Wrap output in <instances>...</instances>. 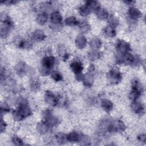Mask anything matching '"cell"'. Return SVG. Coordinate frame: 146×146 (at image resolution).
<instances>
[{"label":"cell","mask_w":146,"mask_h":146,"mask_svg":"<svg viewBox=\"0 0 146 146\" xmlns=\"http://www.w3.org/2000/svg\"><path fill=\"white\" fill-rule=\"evenodd\" d=\"M86 6L90 9V10L96 11L100 7V4L98 1H89L86 2Z\"/></svg>","instance_id":"22"},{"label":"cell","mask_w":146,"mask_h":146,"mask_svg":"<svg viewBox=\"0 0 146 146\" xmlns=\"http://www.w3.org/2000/svg\"><path fill=\"white\" fill-rule=\"evenodd\" d=\"M80 136L78 133L75 132H72L67 136V141L71 143H75V142L79 141Z\"/></svg>","instance_id":"20"},{"label":"cell","mask_w":146,"mask_h":146,"mask_svg":"<svg viewBox=\"0 0 146 146\" xmlns=\"http://www.w3.org/2000/svg\"><path fill=\"white\" fill-rule=\"evenodd\" d=\"M138 140L141 141L145 143V134H141L140 136H138Z\"/></svg>","instance_id":"39"},{"label":"cell","mask_w":146,"mask_h":146,"mask_svg":"<svg viewBox=\"0 0 146 146\" xmlns=\"http://www.w3.org/2000/svg\"><path fill=\"white\" fill-rule=\"evenodd\" d=\"M11 29V28L9 26H8L7 25H6L5 24H3V25H2L1 27V37L2 38H6L8 35Z\"/></svg>","instance_id":"28"},{"label":"cell","mask_w":146,"mask_h":146,"mask_svg":"<svg viewBox=\"0 0 146 146\" xmlns=\"http://www.w3.org/2000/svg\"><path fill=\"white\" fill-rule=\"evenodd\" d=\"M143 87L137 79H135L132 83V90L129 94V98L131 100L135 101L140 96L143 92Z\"/></svg>","instance_id":"2"},{"label":"cell","mask_w":146,"mask_h":146,"mask_svg":"<svg viewBox=\"0 0 146 146\" xmlns=\"http://www.w3.org/2000/svg\"><path fill=\"white\" fill-rule=\"evenodd\" d=\"M71 68L72 71L76 75L82 72L83 67L81 62L79 61H74L71 63Z\"/></svg>","instance_id":"12"},{"label":"cell","mask_w":146,"mask_h":146,"mask_svg":"<svg viewBox=\"0 0 146 146\" xmlns=\"http://www.w3.org/2000/svg\"><path fill=\"white\" fill-rule=\"evenodd\" d=\"M116 49L119 54H124L128 52L131 48L128 42L123 40H118L116 44Z\"/></svg>","instance_id":"8"},{"label":"cell","mask_w":146,"mask_h":146,"mask_svg":"<svg viewBox=\"0 0 146 146\" xmlns=\"http://www.w3.org/2000/svg\"><path fill=\"white\" fill-rule=\"evenodd\" d=\"M33 38L34 40L37 41V42H40L44 39L46 38V35L43 31L42 30H36L35 31L33 34Z\"/></svg>","instance_id":"15"},{"label":"cell","mask_w":146,"mask_h":146,"mask_svg":"<svg viewBox=\"0 0 146 146\" xmlns=\"http://www.w3.org/2000/svg\"><path fill=\"white\" fill-rule=\"evenodd\" d=\"M50 20L52 25H59L62 23V17L58 11H54L50 15Z\"/></svg>","instance_id":"11"},{"label":"cell","mask_w":146,"mask_h":146,"mask_svg":"<svg viewBox=\"0 0 146 146\" xmlns=\"http://www.w3.org/2000/svg\"><path fill=\"white\" fill-rule=\"evenodd\" d=\"M65 23H66V25H67L68 26H76V25H79V22L76 19V18L75 17H70L65 20Z\"/></svg>","instance_id":"29"},{"label":"cell","mask_w":146,"mask_h":146,"mask_svg":"<svg viewBox=\"0 0 146 146\" xmlns=\"http://www.w3.org/2000/svg\"><path fill=\"white\" fill-rule=\"evenodd\" d=\"M124 3H125L126 4H131L135 2V1H124Z\"/></svg>","instance_id":"42"},{"label":"cell","mask_w":146,"mask_h":146,"mask_svg":"<svg viewBox=\"0 0 146 146\" xmlns=\"http://www.w3.org/2000/svg\"><path fill=\"white\" fill-rule=\"evenodd\" d=\"M79 141H80L82 143V144L83 145H88L89 144V143H88V142H90V139L88 137L86 136H80V139Z\"/></svg>","instance_id":"35"},{"label":"cell","mask_w":146,"mask_h":146,"mask_svg":"<svg viewBox=\"0 0 146 146\" xmlns=\"http://www.w3.org/2000/svg\"><path fill=\"white\" fill-rule=\"evenodd\" d=\"M17 45L20 48L28 49L32 46V43L26 39H19Z\"/></svg>","instance_id":"19"},{"label":"cell","mask_w":146,"mask_h":146,"mask_svg":"<svg viewBox=\"0 0 146 146\" xmlns=\"http://www.w3.org/2000/svg\"><path fill=\"white\" fill-rule=\"evenodd\" d=\"M91 73L92 72L89 71V72L84 75L83 77V80L84 82V84L87 87L91 86L93 83V75L91 74Z\"/></svg>","instance_id":"18"},{"label":"cell","mask_w":146,"mask_h":146,"mask_svg":"<svg viewBox=\"0 0 146 146\" xmlns=\"http://www.w3.org/2000/svg\"><path fill=\"white\" fill-rule=\"evenodd\" d=\"M31 113L32 112L28 106L27 102L26 100H22L19 104L18 109L14 111L13 116L14 120L17 121H20L28 117Z\"/></svg>","instance_id":"1"},{"label":"cell","mask_w":146,"mask_h":146,"mask_svg":"<svg viewBox=\"0 0 146 146\" xmlns=\"http://www.w3.org/2000/svg\"><path fill=\"white\" fill-rule=\"evenodd\" d=\"M42 68L41 69L49 73L50 70H51L54 66L55 58L52 56H44L41 62Z\"/></svg>","instance_id":"7"},{"label":"cell","mask_w":146,"mask_h":146,"mask_svg":"<svg viewBox=\"0 0 146 146\" xmlns=\"http://www.w3.org/2000/svg\"><path fill=\"white\" fill-rule=\"evenodd\" d=\"M90 44L91 47L94 50H96L99 49V48H100V47L102 46V42L99 39H98L97 38H95L91 40Z\"/></svg>","instance_id":"21"},{"label":"cell","mask_w":146,"mask_h":146,"mask_svg":"<svg viewBox=\"0 0 146 146\" xmlns=\"http://www.w3.org/2000/svg\"><path fill=\"white\" fill-rule=\"evenodd\" d=\"M79 11L80 14L82 16H83V17H86V16L88 15L90 13L91 10H90V9L86 5V6H81V7L79 8Z\"/></svg>","instance_id":"32"},{"label":"cell","mask_w":146,"mask_h":146,"mask_svg":"<svg viewBox=\"0 0 146 146\" xmlns=\"http://www.w3.org/2000/svg\"><path fill=\"white\" fill-rule=\"evenodd\" d=\"M47 19H48V17H47V13L43 12L38 15V17H36V22H38V24L42 25L46 23Z\"/></svg>","instance_id":"23"},{"label":"cell","mask_w":146,"mask_h":146,"mask_svg":"<svg viewBox=\"0 0 146 146\" xmlns=\"http://www.w3.org/2000/svg\"><path fill=\"white\" fill-rule=\"evenodd\" d=\"M48 128H49V127L44 122L39 123L36 126V129L38 131L42 134L46 133L48 131Z\"/></svg>","instance_id":"26"},{"label":"cell","mask_w":146,"mask_h":146,"mask_svg":"<svg viewBox=\"0 0 146 146\" xmlns=\"http://www.w3.org/2000/svg\"><path fill=\"white\" fill-rule=\"evenodd\" d=\"M2 3H3L4 4H6V5H14L16 3L18 2V1H4V2H1Z\"/></svg>","instance_id":"40"},{"label":"cell","mask_w":146,"mask_h":146,"mask_svg":"<svg viewBox=\"0 0 146 146\" xmlns=\"http://www.w3.org/2000/svg\"><path fill=\"white\" fill-rule=\"evenodd\" d=\"M118 55L119 56L116 58L118 63H123L127 65H132L136 63V58L129 52Z\"/></svg>","instance_id":"3"},{"label":"cell","mask_w":146,"mask_h":146,"mask_svg":"<svg viewBox=\"0 0 146 146\" xmlns=\"http://www.w3.org/2000/svg\"><path fill=\"white\" fill-rule=\"evenodd\" d=\"M131 109L134 112L138 114L143 113L144 112L143 106L141 103L135 101H133V102L131 104Z\"/></svg>","instance_id":"14"},{"label":"cell","mask_w":146,"mask_h":146,"mask_svg":"<svg viewBox=\"0 0 146 146\" xmlns=\"http://www.w3.org/2000/svg\"><path fill=\"white\" fill-rule=\"evenodd\" d=\"M51 77L54 80H55L56 82L60 81L62 79V75H60V74L59 72H58L56 71H54L51 72Z\"/></svg>","instance_id":"34"},{"label":"cell","mask_w":146,"mask_h":146,"mask_svg":"<svg viewBox=\"0 0 146 146\" xmlns=\"http://www.w3.org/2000/svg\"><path fill=\"white\" fill-rule=\"evenodd\" d=\"M101 57V52L96 50H94L88 54V58L91 61L96 60Z\"/></svg>","instance_id":"25"},{"label":"cell","mask_w":146,"mask_h":146,"mask_svg":"<svg viewBox=\"0 0 146 146\" xmlns=\"http://www.w3.org/2000/svg\"><path fill=\"white\" fill-rule=\"evenodd\" d=\"M107 77L109 82L112 84H117L121 79V74L117 68H111L108 73Z\"/></svg>","instance_id":"4"},{"label":"cell","mask_w":146,"mask_h":146,"mask_svg":"<svg viewBox=\"0 0 146 146\" xmlns=\"http://www.w3.org/2000/svg\"><path fill=\"white\" fill-rule=\"evenodd\" d=\"M104 33L107 36L109 37H114L116 34V30L114 29V27L110 25L104 28Z\"/></svg>","instance_id":"24"},{"label":"cell","mask_w":146,"mask_h":146,"mask_svg":"<svg viewBox=\"0 0 146 146\" xmlns=\"http://www.w3.org/2000/svg\"><path fill=\"white\" fill-rule=\"evenodd\" d=\"M86 44L87 39L83 35L79 34L76 36L75 39V44L78 48L82 49L85 47Z\"/></svg>","instance_id":"10"},{"label":"cell","mask_w":146,"mask_h":146,"mask_svg":"<svg viewBox=\"0 0 146 146\" xmlns=\"http://www.w3.org/2000/svg\"><path fill=\"white\" fill-rule=\"evenodd\" d=\"M6 128V124L5 121L3 120V119L1 118V132H3Z\"/></svg>","instance_id":"38"},{"label":"cell","mask_w":146,"mask_h":146,"mask_svg":"<svg viewBox=\"0 0 146 146\" xmlns=\"http://www.w3.org/2000/svg\"><path fill=\"white\" fill-rule=\"evenodd\" d=\"M44 121L49 127L55 126L59 123V119L53 116L49 110H46L43 113Z\"/></svg>","instance_id":"6"},{"label":"cell","mask_w":146,"mask_h":146,"mask_svg":"<svg viewBox=\"0 0 146 146\" xmlns=\"http://www.w3.org/2000/svg\"><path fill=\"white\" fill-rule=\"evenodd\" d=\"M44 97L46 102L49 105L54 106L58 104V99L52 92L49 91H46Z\"/></svg>","instance_id":"9"},{"label":"cell","mask_w":146,"mask_h":146,"mask_svg":"<svg viewBox=\"0 0 146 146\" xmlns=\"http://www.w3.org/2000/svg\"><path fill=\"white\" fill-rule=\"evenodd\" d=\"M31 88L33 90H37L38 88L39 87V82H38L36 80H35L33 81V82L31 83Z\"/></svg>","instance_id":"37"},{"label":"cell","mask_w":146,"mask_h":146,"mask_svg":"<svg viewBox=\"0 0 146 146\" xmlns=\"http://www.w3.org/2000/svg\"><path fill=\"white\" fill-rule=\"evenodd\" d=\"M12 141L15 145H21L23 144L22 140L19 137H18L17 136H13L12 138Z\"/></svg>","instance_id":"36"},{"label":"cell","mask_w":146,"mask_h":146,"mask_svg":"<svg viewBox=\"0 0 146 146\" xmlns=\"http://www.w3.org/2000/svg\"><path fill=\"white\" fill-rule=\"evenodd\" d=\"M108 22H109L110 26H111L113 27L117 26L119 24V21H118L117 18L113 15H111L108 16Z\"/></svg>","instance_id":"31"},{"label":"cell","mask_w":146,"mask_h":146,"mask_svg":"<svg viewBox=\"0 0 146 146\" xmlns=\"http://www.w3.org/2000/svg\"><path fill=\"white\" fill-rule=\"evenodd\" d=\"M9 110H10L9 108L7 107V105L5 104V106H3V105L1 106V112H2L3 111H4L5 112H7Z\"/></svg>","instance_id":"41"},{"label":"cell","mask_w":146,"mask_h":146,"mask_svg":"<svg viewBox=\"0 0 146 146\" xmlns=\"http://www.w3.org/2000/svg\"><path fill=\"white\" fill-rule=\"evenodd\" d=\"M79 28L80 30L83 32H87L90 29V25L86 22H83L81 23H79Z\"/></svg>","instance_id":"33"},{"label":"cell","mask_w":146,"mask_h":146,"mask_svg":"<svg viewBox=\"0 0 146 146\" xmlns=\"http://www.w3.org/2000/svg\"><path fill=\"white\" fill-rule=\"evenodd\" d=\"M101 106L104 110L108 112H110L113 108V104L107 99H103L101 102Z\"/></svg>","instance_id":"17"},{"label":"cell","mask_w":146,"mask_h":146,"mask_svg":"<svg viewBox=\"0 0 146 146\" xmlns=\"http://www.w3.org/2000/svg\"><path fill=\"white\" fill-rule=\"evenodd\" d=\"M125 129V125L123 122L120 120L115 121L113 123L110 122L107 131L108 132H121Z\"/></svg>","instance_id":"5"},{"label":"cell","mask_w":146,"mask_h":146,"mask_svg":"<svg viewBox=\"0 0 146 146\" xmlns=\"http://www.w3.org/2000/svg\"><path fill=\"white\" fill-rule=\"evenodd\" d=\"M95 14L97 17L100 19H104L108 18L109 16L107 11L106 9L101 7L99 8L95 11Z\"/></svg>","instance_id":"16"},{"label":"cell","mask_w":146,"mask_h":146,"mask_svg":"<svg viewBox=\"0 0 146 146\" xmlns=\"http://www.w3.org/2000/svg\"><path fill=\"white\" fill-rule=\"evenodd\" d=\"M128 14L130 18L132 19H136L141 16L140 11L136 7H131L128 10Z\"/></svg>","instance_id":"13"},{"label":"cell","mask_w":146,"mask_h":146,"mask_svg":"<svg viewBox=\"0 0 146 146\" xmlns=\"http://www.w3.org/2000/svg\"><path fill=\"white\" fill-rule=\"evenodd\" d=\"M55 139L58 143L59 144H64L67 141V136L62 133H58L55 136Z\"/></svg>","instance_id":"30"},{"label":"cell","mask_w":146,"mask_h":146,"mask_svg":"<svg viewBox=\"0 0 146 146\" xmlns=\"http://www.w3.org/2000/svg\"><path fill=\"white\" fill-rule=\"evenodd\" d=\"M15 70L19 75H23L26 72V65L23 62H20L17 64L15 67Z\"/></svg>","instance_id":"27"}]
</instances>
